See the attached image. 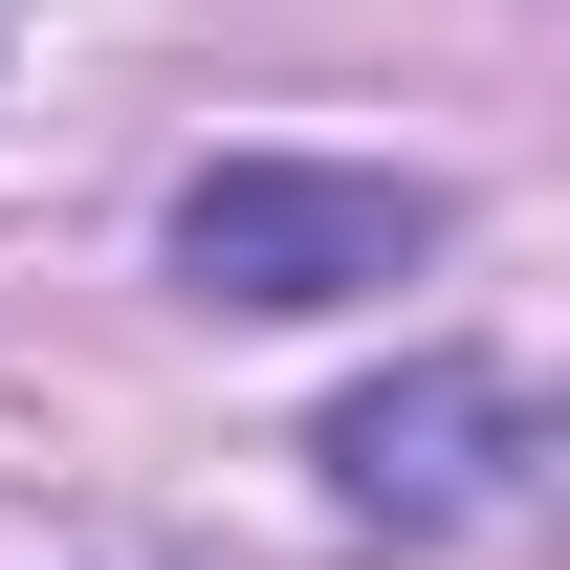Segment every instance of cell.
Returning <instances> with one entry per match:
<instances>
[{"mask_svg": "<svg viewBox=\"0 0 570 570\" xmlns=\"http://www.w3.org/2000/svg\"><path fill=\"white\" fill-rule=\"evenodd\" d=\"M439 264V176H352V154H219L176 176V285L198 307H373Z\"/></svg>", "mask_w": 570, "mask_h": 570, "instance_id": "cell-1", "label": "cell"}, {"mask_svg": "<svg viewBox=\"0 0 570 570\" xmlns=\"http://www.w3.org/2000/svg\"><path fill=\"white\" fill-rule=\"evenodd\" d=\"M330 504L352 527H483L504 483H527V395H504L483 352H417V373H373V395H330Z\"/></svg>", "mask_w": 570, "mask_h": 570, "instance_id": "cell-2", "label": "cell"}]
</instances>
